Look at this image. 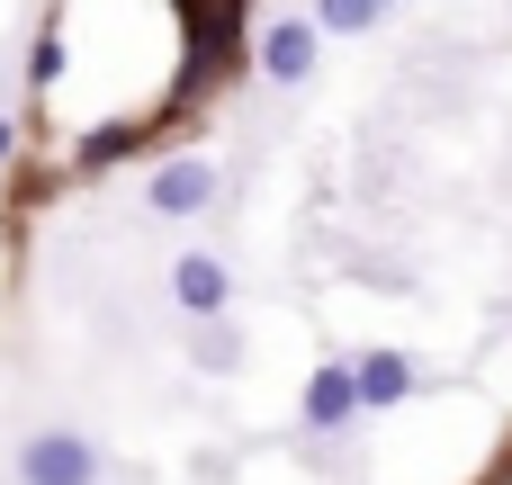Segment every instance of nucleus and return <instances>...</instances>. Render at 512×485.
Returning <instances> with one entry per match:
<instances>
[{
	"label": "nucleus",
	"mask_w": 512,
	"mask_h": 485,
	"mask_svg": "<svg viewBox=\"0 0 512 485\" xmlns=\"http://www.w3.org/2000/svg\"><path fill=\"white\" fill-rule=\"evenodd\" d=\"M9 153H18V117H0V162H9Z\"/></svg>",
	"instance_id": "9d476101"
},
{
	"label": "nucleus",
	"mask_w": 512,
	"mask_h": 485,
	"mask_svg": "<svg viewBox=\"0 0 512 485\" xmlns=\"http://www.w3.org/2000/svg\"><path fill=\"white\" fill-rule=\"evenodd\" d=\"M171 306H180L189 324H216V315L234 306V270H225L216 252H180V261H171Z\"/></svg>",
	"instance_id": "20e7f679"
},
{
	"label": "nucleus",
	"mask_w": 512,
	"mask_h": 485,
	"mask_svg": "<svg viewBox=\"0 0 512 485\" xmlns=\"http://www.w3.org/2000/svg\"><path fill=\"white\" fill-rule=\"evenodd\" d=\"M396 0H315V27L324 36H360V27H378Z\"/></svg>",
	"instance_id": "0eeeda50"
},
{
	"label": "nucleus",
	"mask_w": 512,
	"mask_h": 485,
	"mask_svg": "<svg viewBox=\"0 0 512 485\" xmlns=\"http://www.w3.org/2000/svg\"><path fill=\"white\" fill-rule=\"evenodd\" d=\"M243 360V342H234V324L216 315V324H198V369H234Z\"/></svg>",
	"instance_id": "6e6552de"
},
{
	"label": "nucleus",
	"mask_w": 512,
	"mask_h": 485,
	"mask_svg": "<svg viewBox=\"0 0 512 485\" xmlns=\"http://www.w3.org/2000/svg\"><path fill=\"white\" fill-rule=\"evenodd\" d=\"M315 54H324L315 9H306V18H270V27H261V45H252V63H261V81H270V90H306V81H315Z\"/></svg>",
	"instance_id": "f03ea898"
},
{
	"label": "nucleus",
	"mask_w": 512,
	"mask_h": 485,
	"mask_svg": "<svg viewBox=\"0 0 512 485\" xmlns=\"http://www.w3.org/2000/svg\"><path fill=\"white\" fill-rule=\"evenodd\" d=\"M351 387H360V414H387V405L423 396V360L414 351H360L351 360Z\"/></svg>",
	"instance_id": "39448f33"
},
{
	"label": "nucleus",
	"mask_w": 512,
	"mask_h": 485,
	"mask_svg": "<svg viewBox=\"0 0 512 485\" xmlns=\"http://www.w3.org/2000/svg\"><path fill=\"white\" fill-rule=\"evenodd\" d=\"M108 459L90 432H27L18 441V485H99Z\"/></svg>",
	"instance_id": "f257e3e1"
},
{
	"label": "nucleus",
	"mask_w": 512,
	"mask_h": 485,
	"mask_svg": "<svg viewBox=\"0 0 512 485\" xmlns=\"http://www.w3.org/2000/svg\"><path fill=\"white\" fill-rule=\"evenodd\" d=\"M216 189H225V171H216L207 153H171V162H153L144 207H153V216H207V207H216Z\"/></svg>",
	"instance_id": "7ed1b4c3"
},
{
	"label": "nucleus",
	"mask_w": 512,
	"mask_h": 485,
	"mask_svg": "<svg viewBox=\"0 0 512 485\" xmlns=\"http://www.w3.org/2000/svg\"><path fill=\"white\" fill-rule=\"evenodd\" d=\"M27 81H36V90H54V81H63V36H54V27L36 36V54H27Z\"/></svg>",
	"instance_id": "1a4fd4ad"
},
{
	"label": "nucleus",
	"mask_w": 512,
	"mask_h": 485,
	"mask_svg": "<svg viewBox=\"0 0 512 485\" xmlns=\"http://www.w3.org/2000/svg\"><path fill=\"white\" fill-rule=\"evenodd\" d=\"M297 414H306V432H324V441H333V432H351V423H360V387H351V360L315 369V378H306V405H297Z\"/></svg>",
	"instance_id": "423d86ee"
}]
</instances>
